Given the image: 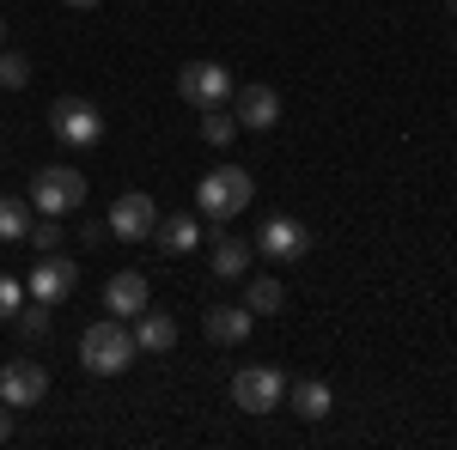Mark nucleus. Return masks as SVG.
I'll return each mask as SVG.
<instances>
[{"instance_id": "aec40b11", "label": "nucleus", "mask_w": 457, "mask_h": 450, "mask_svg": "<svg viewBox=\"0 0 457 450\" xmlns=\"http://www.w3.org/2000/svg\"><path fill=\"white\" fill-rule=\"evenodd\" d=\"M195 116H202V140H208V146H232V135H238V116H232V104L195 110Z\"/></svg>"}, {"instance_id": "a878e982", "label": "nucleus", "mask_w": 457, "mask_h": 450, "mask_svg": "<svg viewBox=\"0 0 457 450\" xmlns=\"http://www.w3.org/2000/svg\"><path fill=\"white\" fill-rule=\"evenodd\" d=\"M68 6H98V0H68Z\"/></svg>"}, {"instance_id": "cd10ccee", "label": "nucleus", "mask_w": 457, "mask_h": 450, "mask_svg": "<svg viewBox=\"0 0 457 450\" xmlns=\"http://www.w3.org/2000/svg\"><path fill=\"white\" fill-rule=\"evenodd\" d=\"M452 12H457V0H452Z\"/></svg>"}, {"instance_id": "2eb2a0df", "label": "nucleus", "mask_w": 457, "mask_h": 450, "mask_svg": "<svg viewBox=\"0 0 457 450\" xmlns=\"http://www.w3.org/2000/svg\"><path fill=\"white\" fill-rule=\"evenodd\" d=\"M129 329H135V347H141V353H171V347H177V316L153 311V305H146Z\"/></svg>"}, {"instance_id": "dca6fc26", "label": "nucleus", "mask_w": 457, "mask_h": 450, "mask_svg": "<svg viewBox=\"0 0 457 450\" xmlns=\"http://www.w3.org/2000/svg\"><path fill=\"white\" fill-rule=\"evenodd\" d=\"M287 402H293V414L299 420H323L336 408V396H329V383L323 378H293L287 383Z\"/></svg>"}, {"instance_id": "0eeeda50", "label": "nucleus", "mask_w": 457, "mask_h": 450, "mask_svg": "<svg viewBox=\"0 0 457 450\" xmlns=\"http://www.w3.org/2000/svg\"><path fill=\"white\" fill-rule=\"evenodd\" d=\"M73 286H79V262H68L62 250H49L43 262H31V274H25V292L43 299V305H62Z\"/></svg>"}, {"instance_id": "5701e85b", "label": "nucleus", "mask_w": 457, "mask_h": 450, "mask_svg": "<svg viewBox=\"0 0 457 450\" xmlns=\"http://www.w3.org/2000/svg\"><path fill=\"white\" fill-rule=\"evenodd\" d=\"M0 86H6V92H25V86H31V61H25L19 49H0Z\"/></svg>"}, {"instance_id": "bb28decb", "label": "nucleus", "mask_w": 457, "mask_h": 450, "mask_svg": "<svg viewBox=\"0 0 457 450\" xmlns=\"http://www.w3.org/2000/svg\"><path fill=\"white\" fill-rule=\"evenodd\" d=\"M0 43H6V19H0Z\"/></svg>"}, {"instance_id": "412c9836", "label": "nucleus", "mask_w": 457, "mask_h": 450, "mask_svg": "<svg viewBox=\"0 0 457 450\" xmlns=\"http://www.w3.org/2000/svg\"><path fill=\"white\" fill-rule=\"evenodd\" d=\"M49 316H55V305H43V299L19 305V335H25V341H43V335H49Z\"/></svg>"}, {"instance_id": "9b49d317", "label": "nucleus", "mask_w": 457, "mask_h": 450, "mask_svg": "<svg viewBox=\"0 0 457 450\" xmlns=\"http://www.w3.org/2000/svg\"><path fill=\"white\" fill-rule=\"evenodd\" d=\"M232 116H238V128H250V135H269L281 122V92L275 86H245V92H232Z\"/></svg>"}, {"instance_id": "b1692460", "label": "nucleus", "mask_w": 457, "mask_h": 450, "mask_svg": "<svg viewBox=\"0 0 457 450\" xmlns=\"http://www.w3.org/2000/svg\"><path fill=\"white\" fill-rule=\"evenodd\" d=\"M19 305H25V286L12 274H0V316H19Z\"/></svg>"}, {"instance_id": "393cba45", "label": "nucleus", "mask_w": 457, "mask_h": 450, "mask_svg": "<svg viewBox=\"0 0 457 450\" xmlns=\"http://www.w3.org/2000/svg\"><path fill=\"white\" fill-rule=\"evenodd\" d=\"M12 438V414H6V402H0V445Z\"/></svg>"}, {"instance_id": "9d476101", "label": "nucleus", "mask_w": 457, "mask_h": 450, "mask_svg": "<svg viewBox=\"0 0 457 450\" xmlns=\"http://www.w3.org/2000/svg\"><path fill=\"white\" fill-rule=\"evenodd\" d=\"M116 238H129V243H141L153 238V225H159V208H153V195H141V189H129V195H116L110 201V219H104Z\"/></svg>"}, {"instance_id": "423d86ee", "label": "nucleus", "mask_w": 457, "mask_h": 450, "mask_svg": "<svg viewBox=\"0 0 457 450\" xmlns=\"http://www.w3.org/2000/svg\"><path fill=\"white\" fill-rule=\"evenodd\" d=\"M232 73L220 68V61H189V68H177V98L195 110H213V104H232Z\"/></svg>"}, {"instance_id": "6e6552de", "label": "nucleus", "mask_w": 457, "mask_h": 450, "mask_svg": "<svg viewBox=\"0 0 457 450\" xmlns=\"http://www.w3.org/2000/svg\"><path fill=\"white\" fill-rule=\"evenodd\" d=\"M43 396H49V372L37 359H6L0 365V402L6 408H37Z\"/></svg>"}, {"instance_id": "7ed1b4c3", "label": "nucleus", "mask_w": 457, "mask_h": 450, "mask_svg": "<svg viewBox=\"0 0 457 450\" xmlns=\"http://www.w3.org/2000/svg\"><path fill=\"white\" fill-rule=\"evenodd\" d=\"M232 402L245 414H275V408H287V372L281 365H245L232 378Z\"/></svg>"}, {"instance_id": "f257e3e1", "label": "nucleus", "mask_w": 457, "mask_h": 450, "mask_svg": "<svg viewBox=\"0 0 457 450\" xmlns=\"http://www.w3.org/2000/svg\"><path fill=\"white\" fill-rule=\"evenodd\" d=\"M135 329L122 323V316H104V323H92L86 335H79V365L92 372V378H116V372H129L135 365Z\"/></svg>"}, {"instance_id": "4be33fe9", "label": "nucleus", "mask_w": 457, "mask_h": 450, "mask_svg": "<svg viewBox=\"0 0 457 450\" xmlns=\"http://www.w3.org/2000/svg\"><path fill=\"white\" fill-rule=\"evenodd\" d=\"M25 238L37 243V256H49V250H62V238H68V232H62V219H55V213H37Z\"/></svg>"}, {"instance_id": "39448f33", "label": "nucleus", "mask_w": 457, "mask_h": 450, "mask_svg": "<svg viewBox=\"0 0 457 450\" xmlns=\"http://www.w3.org/2000/svg\"><path fill=\"white\" fill-rule=\"evenodd\" d=\"M49 135L68 140V146H98L104 140V116L92 98H55L49 104Z\"/></svg>"}, {"instance_id": "1a4fd4ad", "label": "nucleus", "mask_w": 457, "mask_h": 450, "mask_svg": "<svg viewBox=\"0 0 457 450\" xmlns=\"http://www.w3.org/2000/svg\"><path fill=\"white\" fill-rule=\"evenodd\" d=\"M256 250H262L269 262H299V256L312 250V232H305L293 213H269L262 232H256Z\"/></svg>"}, {"instance_id": "4468645a", "label": "nucleus", "mask_w": 457, "mask_h": 450, "mask_svg": "<svg viewBox=\"0 0 457 450\" xmlns=\"http://www.w3.org/2000/svg\"><path fill=\"white\" fill-rule=\"evenodd\" d=\"M153 238H159V250L165 256H189V250H202V219L195 213H159V225H153Z\"/></svg>"}, {"instance_id": "f8f14e48", "label": "nucleus", "mask_w": 457, "mask_h": 450, "mask_svg": "<svg viewBox=\"0 0 457 450\" xmlns=\"http://www.w3.org/2000/svg\"><path fill=\"white\" fill-rule=\"evenodd\" d=\"M153 305V286H146V274H135V268H122V274H110L104 286V311L122 316V323H135V316Z\"/></svg>"}, {"instance_id": "ddd939ff", "label": "nucleus", "mask_w": 457, "mask_h": 450, "mask_svg": "<svg viewBox=\"0 0 457 450\" xmlns=\"http://www.w3.org/2000/svg\"><path fill=\"white\" fill-rule=\"evenodd\" d=\"M202 329H208L213 347H238V341H250L256 311H250V305H208V311H202Z\"/></svg>"}, {"instance_id": "20e7f679", "label": "nucleus", "mask_w": 457, "mask_h": 450, "mask_svg": "<svg viewBox=\"0 0 457 450\" xmlns=\"http://www.w3.org/2000/svg\"><path fill=\"white\" fill-rule=\"evenodd\" d=\"M37 213H73L86 201V176L73 171V165H43L31 176V195H25Z\"/></svg>"}, {"instance_id": "f3484780", "label": "nucleus", "mask_w": 457, "mask_h": 450, "mask_svg": "<svg viewBox=\"0 0 457 450\" xmlns=\"http://www.w3.org/2000/svg\"><path fill=\"white\" fill-rule=\"evenodd\" d=\"M208 256H213L208 268H213L220 280H245V268H250V243H245V238H232V232H220V238L208 243Z\"/></svg>"}, {"instance_id": "6ab92c4d", "label": "nucleus", "mask_w": 457, "mask_h": 450, "mask_svg": "<svg viewBox=\"0 0 457 450\" xmlns=\"http://www.w3.org/2000/svg\"><path fill=\"white\" fill-rule=\"evenodd\" d=\"M31 219H37L31 201H19V195H0V243L25 238V232H31Z\"/></svg>"}, {"instance_id": "f03ea898", "label": "nucleus", "mask_w": 457, "mask_h": 450, "mask_svg": "<svg viewBox=\"0 0 457 450\" xmlns=\"http://www.w3.org/2000/svg\"><path fill=\"white\" fill-rule=\"evenodd\" d=\"M250 195H256V183H250L245 165H213L202 183H195V208L208 213L213 225H226V219H238L250 208Z\"/></svg>"}, {"instance_id": "a211bd4d", "label": "nucleus", "mask_w": 457, "mask_h": 450, "mask_svg": "<svg viewBox=\"0 0 457 450\" xmlns=\"http://www.w3.org/2000/svg\"><path fill=\"white\" fill-rule=\"evenodd\" d=\"M245 305H250L256 316H275V311L287 305V286H281L275 274H256V280L245 286Z\"/></svg>"}]
</instances>
